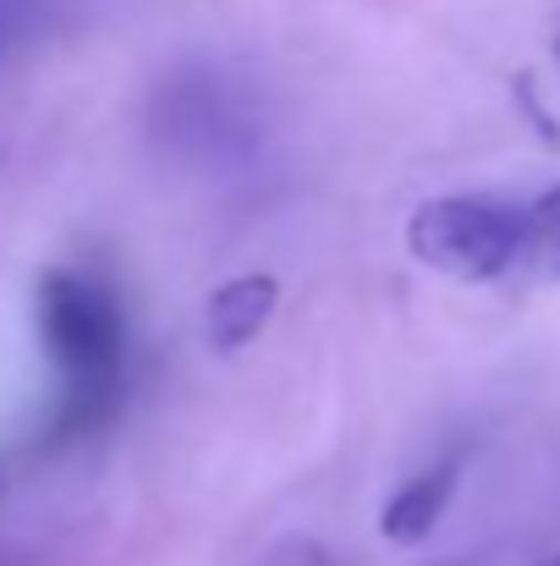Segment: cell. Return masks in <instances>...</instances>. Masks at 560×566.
<instances>
[{
	"label": "cell",
	"mask_w": 560,
	"mask_h": 566,
	"mask_svg": "<svg viewBox=\"0 0 560 566\" xmlns=\"http://www.w3.org/2000/svg\"><path fill=\"white\" fill-rule=\"evenodd\" d=\"M406 253L434 275L489 286L522 264V209L495 198H429L406 214Z\"/></svg>",
	"instance_id": "7a4b0ae2"
},
{
	"label": "cell",
	"mask_w": 560,
	"mask_h": 566,
	"mask_svg": "<svg viewBox=\"0 0 560 566\" xmlns=\"http://www.w3.org/2000/svg\"><path fill=\"white\" fill-rule=\"evenodd\" d=\"M33 17H39V0H0V61H6V50H17L28 39Z\"/></svg>",
	"instance_id": "8992f818"
},
{
	"label": "cell",
	"mask_w": 560,
	"mask_h": 566,
	"mask_svg": "<svg viewBox=\"0 0 560 566\" xmlns=\"http://www.w3.org/2000/svg\"><path fill=\"white\" fill-rule=\"evenodd\" d=\"M281 303V281L275 275H236L220 292H209L203 303V336L214 353H242L247 342L264 336V325L275 319Z\"/></svg>",
	"instance_id": "277c9868"
},
{
	"label": "cell",
	"mask_w": 560,
	"mask_h": 566,
	"mask_svg": "<svg viewBox=\"0 0 560 566\" xmlns=\"http://www.w3.org/2000/svg\"><path fill=\"white\" fill-rule=\"evenodd\" d=\"M39 336L66 385L61 429H88V418L116 401L127 358V319L110 286H99L94 275L50 270L39 281Z\"/></svg>",
	"instance_id": "6da1fadb"
},
{
	"label": "cell",
	"mask_w": 560,
	"mask_h": 566,
	"mask_svg": "<svg viewBox=\"0 0 560 566\" xmlns=\"http://www.w3.org/2000/svg\"><path fill=\"white\" fill-rule=\"evenodd\" d=\"M533 566H560V551H556V556H545V562H533Z\"/></svg>",
	"instance_id": "52a82bcc"
},
{
	"label": "cell",
	"mask_w": 560,
	"mask_h": 566,
	"mask_svg": "<svg viewBox=\"0 0 560 566\" xmlns=\"http://www.w3.org/2000/svg\"><path fill=\"white\" fill-rule=\"evenodd\" d=\"M522 264L560 281V188L522 209Z\"/></svg>",
	"instance_id": "5b68a950"
},
{
	"label": "cell",
	"mask_w": 560,
	"mask_h": 566,
	"mask_svg": "<svg viewBox=\"0 0 560 566\" xmlns=\"http://www.w3.org/2000/svg\"><path fill=\"white\" fill-rule=\"evenodd\" d=\"M556 61H560V39H556Z\"/></svg>",
	"instance_id": "ba28073f"
},
{
	"label": "cell",
	"mask_w": 560,
	"mask_h": 566,
	"mask_svg": "<svg viewBox=\"0 0 560 566\" xmlns=\"http://www.w3.org/2000/svg\"><path fill=\"white\" fill-rule=\"evenodd\" d=\"M456 484H462V457H445V462L412 473V479L384 501V512H379V534H384L390 545H423V539L440 528V517L451 512Z\"/></svg>",
	"instance_id": "3957f363"
}]
</instances>
